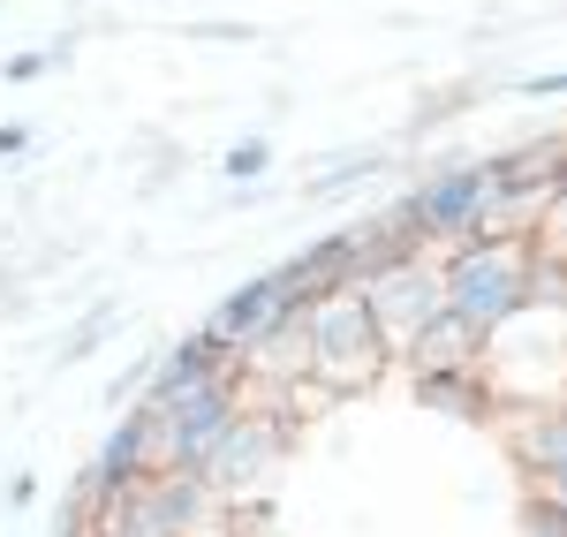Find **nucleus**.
Masks as SVG:
<instances>
[{
	"label": "nucleus",
	"instance_id": "1",
	"mask_svg": "<svg viewBox=\"0 0 567 537\" xmlns=\"http://www.w3.org/2000/svg\"><path fill=\"white\" fill-rule=\"evenodd\" d=\"M529 280H537V242L484 227V235H462V250L446 258V303L492 333L529 303Z\"/></svg>",
	"mask_w": 567,
	"mask_h": 537
},
{
	"label": "nucleus",
	"instance_id": "2",
	"mask_svg": "<svg viewBox=\"0 0 567 537\" xmlns=\"http://www.w3.org/2000/svg\"><path fill=\"white\" fill-rule=\"evenodd\" d=\"M386 357H393V341L379 333V311H371V296L355 280L326 288L310 303V371L326 386H371L386 371Z\"/></svg>",
	"mask_w": 567,
	"mask_h": 537
},
{
	"label": "nucleus",
	"instance_id": "3",
	"mask_svg": "<svg viewBox=\"0 0 567 537\" xmlns=\"http://www.w3.org/2000/svg\"><path fill=\"white\" fill-rule=\"evenodd\" d=\"M363 296H371V311H379V333H386L393 349H409L439 311H446V266H416V258H393L363 280Z\"/></svg>",
	"mask_w": 567,
	"mask_h": 537
},
{
	"label": "nucleus",
	"instance_id": "4",
	"mask_svg": "<svg viewBox=\"0 0 567 537\" xmlns=\"http://www.w3.org/2000/svg\"><path fill=\"white\" fill-rule=\"evenodd\" d=\"M409 213H416L424 235H484L492 213H499V175H492V167H454V175H439L432 189H416Z\"/></svg>",
	"mask_w": 567,
	"mask_h": 537
},
{
	"label": "nucleus",
	"instance_id": "5",
	"mask_svg": "<svg viewBox=\"0 0 567 537\" xmlns=\"http://www.w3.org/2000/svg\"><path fill=\"white\" fill-rule=\"evenodd\" d=\"M303 296H310L303 266H280V272H265V280H250V288H235V296L213 311V326H205V333H213L219 349H250L265 326L288 311V303H303Z\"/></svg>",
	"mask_w": 567,
	"mask_h": 537
},
{
	"label": "nucleus",
	"instance_id": "6",
	"mask_svg": "<svg viewBox=\"0 0 567 537\" xmlns=\"http://www.w3.org/2000/svg\"><path fill=\"white\" fill-rule=\"evenodd\" d=\"M280 454V416H243L235 409V424L213 440V454H205V469H213V485H250V477H265V462Z\"/></svg>",
	"mask_w": 567,
	"mask_h": 537
},
{
	"label": "nucleus",
	"instance_id": "7",
	"mask_svg": "<svg viewBox=\"0 0 567 537\" xmlns=\"http://www.w3.org/2000/svg\"><path fill=\"white\" fill-rule=\"evenodd\" d=\"M484 341H492V333H484V326H470V318L446 303V311H439L432 326L409 341V363H416V371H470V363L484 357Z\"/></svg>",
	"mask_w": 567,
	"mask_h": 537
},
{
	"label": "nucleus",
	"instance_id": "8",
	"mask_svg": "<svg viewBox=\"0 0 567 537\" xmlns=\"http://www.w3.org/2000/svg\"><path fill=\"white\" fill-rule=\"evenodd\" d=\"M515 454L537 485H567V409H537L523 432H515Z\"/></svg>",
	"mask_w": 567,
	"mask_h": 537
},
{
	"label": "nucleus",
	"instance_id": "9",
	"mask_svg": "<svg viewBox=\"0 0 567 537\" xmlns=\"http://www.w3.org/2000/svg\"><path fill=\"white\" fill-rule=\"evenodd\" d=\"M424 402L432 409H454V416H477L484 409V386L470 371H424Z\"/></svg>",
	"mask_w": 567,
	"mask_h": 537
},
{
	"label": "nucleus",
	"instance_id": "10",
	"mask_svg": "<svg viewBox=\"0 0 567 537\" xmlns=\"http://www.w3.org/2000/svg\"><path fill=\"white\" fill-rule=\"evenodd\" d=\"M265 167H272V144H258V136H250V144H235V152H227V175H235V182L265 175Z\"/></svg>",
	"mask_w": 567,
	"mask_h": 537
},
{
	"label": "nucleus",
	"instance_id": "11",
	"mask_svg": "<svg viewBox=\"0 0 567 537\" xmlns=\"http://www.w3.org/2000/svg\"><path fill=\"white\" fill-rule=\"evenodd\" d=\"M523 91H529V99H553V91H567V69H560V76H529Z\"/></svg>",
	"mask_w": 567,
	"mask_h": 537
}]
</instances>
